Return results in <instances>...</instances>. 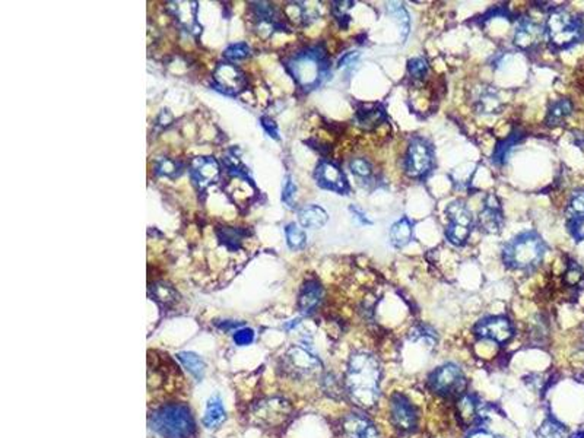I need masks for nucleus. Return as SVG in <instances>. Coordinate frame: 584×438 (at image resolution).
<instances>
[{"label": "nucleus", "mask_w": 584, "mask_h": 438, "mask_svg": "<svg viewBox=\"0 0 584 438\" xmlns=\"http://www.w3.org/2000/svg\"><path fill=\"white\" fill-rule=\"evenodd\" d=\"M381 368L377 358L367 352H355L349 358L344 380L351 400L364 409L373 408L380 395Z\"/></svg>", "instance_id": "1"}, {"label": "nucleus", "mask_w": 584, "mask_h": 438, "mask_svg": "<svg viewBox=\"0 0 584 438\" xmlns=\"http://www.w3.org/2000/svg\"><path fill=\"white\" fill-rule=\"evenodd\" d=\"M149 427L163 438H192L196 424L192 410L183 403H167L149 415Z\"/></svg>", "instance_id": "2"}, {"label": "nucleus", "mask_w": 584, "mask_h": 438, "mask_svg": "<svg viewBox=\"0 0 584 438\" xmlns=\"http://www.w3.org/2000/svg\"><path fill=\"white\" fill-rule=\"evenodd\" d=\"M547 246L536 233L520 234L503 248L504 265L514 270H532L542 262Z\"/></svg>", "instance_id": "3"}, {"label": "nucleus", "mask_w": 584, "mask_h": 438, "mask_svg": "<svg viewBox=\"0 0 584 438\" xmlns=\"http://www.w3.org/2000/svg\"><path fill=\"white\" fill-rule=\"evenodd\" d=\"M288 71L303 89H313L320 85L329 71L325 50L310 47L297 53L288 62Z\"/></svg>", "instance_id": "4"}, {"label": "nucleus", "mask_w": 584, "mask_h": 438, "mask_svg": "<svg viewBox=\"0 0 584 438\" xmlns=\"http://www.w3.org/2000/svg\"><path fill=\"white\" fill-rule=\"evenodd\" d=\"M545 34L555 49H570L584 38L583 21L567 9H554L548 15Z\"/></svg>", "instance_id": "5"}, {"label": "nucleus", "mask_w": 584, "mask_h": 438, "mask_svg": "<svg viewBox=\"0 0 584 438\" xmlns=\"http://www.w3.org/2000/svg\"><path fill=\"white\" fill-rule=\"evenodd\" d=\"M445 215L448 219V225L445 228L447 240L455 246L466 244L475 224L474 215H472L469 207L463 202L455 200L445 207Z\"/></svg>", "instance_id": "6"}, {"label": "nucleus", "mask_w": 584, "mask_h": 438, "mask_svg": "<svg viewBox=\"0 0 584 438\" xmlns=\"http://www.w3.org/2000/svg\"><path fill=\"white\" fill-rule=\"evenodd\" d=\"M428 387L443 398H459L465 393L466 377L455 364H445L428 377Z\"/></svg>", "instance_id": "7"}, {"label": "nucleus", "mask_w": 584, "mask_h": 438, "mask_svg": "<svg viewBox=\"0 0 584 438\" xmlns=\"http://www.w3.org/2000/svg\"><path fill=\"white\" fill-rule=\"evenodd\" d=\"M433 167V151L431 146L421 137H415L411 141L407 156H405V171L412 178H422L431 171Z\"/></svg>", "instance_id": "8"}, {"label": "nucleus", "mask_w": 584, "mask_h": 438, "mask_svg": "<svg viewBox=\"0 0 584 438\" xmlns=\"http://www.w3.org/2000/svg\"><path fill=\"white\" fill-rule=\"evenodd\" d=\"M390 420L400 432H414L418 427V412L411 400L400 393L390 398Z\"/></svg>", "instance_id": "9"}, {"label": "nucleus", "mask_w": 584, "mask_h": 438, "mask_svg": "<svg viewBox=\"0 0 584 438\" xmlns=\"http://www.w3.org/2000/svg\"><path fill=\"white\" fill-rule=\"evenodd\" d=\"M475 335L482 339L496 342L498 345H504L513 338L514 328L507 317H486L475 326Z\"/></svg>", "instance_id": "10"}, {"label": "nucleus", "mask_w": 584, "mask_h": 438, "mask_svg": "<svg viewBox=\"0 0 584 438\" xmlns=\"http://www.w3.org/2000/svg\"><path fill=\"white\" fill-rule=\"evenodd\" d=\"M286 368L296 376H310L320 370L322 362L308 348L294 347L285 357Z\"/></svg>", "instance_id": "11"}, {"label": "nucleus", "mask_w": 584, "mask_h": 438, "mask_svg": "<svg viewBox=\"0 0 584 438\" xmlns=\"http://www.w3.org/2000/svg\"><path fill=\"white\" fill-rule=\"evenodd\" d=\"M314 178H316L319 186L326 190H332L339 195H345L349 190L348 181L342 170L333 163H329V161H322L317 166L316 171H314Z\"/></svg>", "instance_id": "12"}, {"label": "nucleus", "mask_w": 584, "mask_h": 438, "mask_svg": "<svg viewBox=\"0 0 584 438\" xmlns=\"http://www.w3.org/2000/svg\"><path fill=\"white\" fill-rule=\"evenodd\" d=\"M214 79H215V86L221 92H223V94H230V96H235L237 92H240L244 88V83H245V78L243 72L233 63L219 64L215 71Z\"/></svg>", "instance_id": "13"}, {"label": "nucleus", "mask_w": 584, "mask_h": 438, "mask_svg": "<svg viewBox=\"0 0 584 438\" xmlns=\"http://www.w3.org/2000/svg\"><path fill=\"white\" fill-rule=\"evenodd\" d=\"M190 174L199 189H206L219 180L221 170L219 164L212 156H197L190 166Z\"/></svg>", "instance_id": "14"}, {"label": "nucleus", "mask_w": 584, "mask_h": 438, "mask_svg": "<svg viewBox=\"0 0 584 438\" xmlns=\"http://www.w3.org/2000/svg\"><path fill=\"white\" fill-rule=\"evenodd\" d=\"M342 434L345 438H380L377 427L359 413H351L344 418Z\"/></svg>", "instance_id": "15"}, {"label": "nucleus", "mask_w": 584, "mask_h": 438, "mask_svg": "<svg viewBox=\"0 0 584 438\" xmlns=\"http://www.w3.org/2000/svg\"><path fill=\"white\" fill-rule=\"evenodd\" d=\"M503 226L501 207L494 195H489L485 200L484 209L479 212V228L486 234H497Z\"/></svg>", "instance_id": "16"}, {"label": "nucleus", "mask_w": 584, "mask_h": 438, "mask_svg": "<svg viewBox=\"0 0 584 438\" xmlns=\"http://www.w3.org/2000/svg\"><path fill=\"white\" fill-rule=\"evenodd\" d=\"M457 418L465 428L474 427L477 422L482 421L484 415L481 410V402L474 395H466L457 398Z\"/></svg>", "instance_id": "17"}, {"label": "nucleus", "mask_w": 584, "mask_h": 438, "mask_svg": "<svg viewBox=\"0 0 584 438\" xmlns=\"http://www.w3.org/2000/svg\"><path fill=\"white\" fill-rule=\"evenodd\" d=\"M542 28L529 19H522L514 31V45L520 50H530L541 41Z\"/></svg>", "instance_id": "18"}, {"label": "nucleus", "mask_w": 584, "mask_h": 438, "mask_svg": "<svg viewBox=\"0 0 584 438\" xmlns=\"http://www.w3.org/2000/svg\"><path fill=\"white\" fill-rule=\"evenodd\" d=\"M289 405L284 399H271L269 402L260 405L256 412V418L267 425H278L289 417Z\"/></svg>", "instance_id": "19"}, {"label": "nucleus", "mask_w": 584, "mask_h": 438, "mask_svg": "<svg viewBox=\"0 0 584 438\" xmlns=\"http://www.w3.org/2000/svg\"><path fill=\"white\" fill-rule=\"evenodd\" d=\"M323 299V288L317 281H307L298 295V309L303 314H311L317 310Z\"/></svg>", "instance_id": "20"}, {"label": "nucleus", "mask_w": 584, "mask_h": 438, "mask_svg": "<svg viewBox=\"0 0 584 438\" xmlns=\"http://www.w3.org/2000/svg\"><path fill=\"white\" fill-rule=\"evenodd\" d=\"M386 120L385 108L377 104H363L356 111V123L366 130L377 127Z\"/></svg>", "instance_id": "21"}, {"label": "nucleus", "mask_w": 584, "mask_h": 438, "mask_svg": "<svg viewBox=\"0 0 584 438\" xmlns=\"http://www.w3.org/2000/svg\"><path fill=\"white\" fill-rule=\"evenodd\" d=\"M298 221L305 228H322L327 224L329 215L317 204L304 206L298 212Z\"/></svg>", "instance_id": "22"}, {"label": "nucleus", "mask_w": 584, "mask_h": 438, "mask_svg": "<svg viewBox=\"0 0 584 438\" xmlns=\"http://www.w3.org/2000/svg\"><path fill=\"white\" fill-rule=\"evenodd\" d=\"M389 236H390V243L395 247L397 248L405 247L414 238V225L408 218H402L392 225Z\"/></svg>", "instance_id": "23"}, {"label": "nucleus", "mask_w": 584, "mask_h": 438, "mask_svg": "<svg viewBox=\"0 0 584 438\" xmlns=\"http://www.w3.org/2000/svg\"><path fill=\"white\" fill-rule=\"evenodd\" d=\"M477 108L482 114L500 113V110L503 108V103H501L498 92L492 88L482 89L477 100Z\"/></svg>", "instance_id": "24"}, {"label": "nucleus", "mask_w": 584, "mask_h": 438, "mask_svg": "<svg viewBox=\"0 0 584 438\" xmlns=\"http://www.w3.org/2000/svg\"><path fill=\"white\" fill-rule=\"evenodd\" d=\"M223 421H226V409H223V405L219 396H214L208 402L206 412L204 417V424L208 428H215V427H219Z\"/></svg>", "instance_id": "25"}, {"label": "nucleus", "mask_w": 584, "mask_h": 438, "mask_svg": "<svg viewBox=\"0 0 584 438\" xmlns=\"http://www.w3.org/2000/svg\"><path fill=\"white\" fill-rule=\"evenodd\" d=\"M573 111V104L570 100L563 98V100H558L555 101L549 110H548V116H547V125L548 126H558L563 123Z\"/></svg>", "instance_id": "26"}, {"label": "nucleus", "mask_w": 584, "mask_h": 438, "mask_svg": "<svg viewBox=\"0 0 584 438\" xmlns=\"http://www.w3.org/2000/svg\"><path fill=\"white\" fill-rule=\"evenodd\" d=\"M177 358H178L180 362L183 364V367L193 377H196L197 380H200L202 377H204L205 362L199 355H196L193 352H180V354H177Z\"/></svg>", "instance_id": "27"}, {"label": "nucleus", "mask_w": 584, "mask_h": 438, "mask_svg": "<svg viewBox=\"0 0 584 438\" xmlns=\"http://www.w3.org/2000/svg\"><path fill=\"white\" fill-rule=\"evenodd\" d=\"M151 294L156 303H160L164 307H170L177 301V292L175 289L165 284V282H156L151 288Z\"/></svg>", "instance_id": "28"}, {"label": "nucleus", "mask_w": 584, "mask_h": 438, "mask_svg": "<svg viewBox=\"0 0 584 438\" xmlns=\"http://www.w3.org/2000/svg\"><path fill=\"white\" fill-rule=\"evenodd\" d=\"M522 139V134L520 133H518V132H514V133H511L507 139H504L503 142H500L498 145H497V148H496V151H494V155H492V161L496 164H504L506 161H507V156L510 155V152L514 149V146L519 144V141Z\"/></svg>", "instance_id": "29"}, {"label": "nucleus", "mask_w": 584, "mask_h": 438, "mask_svg": "<svg viewBox=\"0 0 584 438\" xmlns=\"http://www.w3.org/2000/svg\"><path fill=\"white\" fill-rule=\"evenodd\" d=\"M285 236H286V244L291 250H301L307 244V236L304 233V229L300 228L294 222L286 225Z\"/></svg>", "instance_id": "30"}, {"label": "nucleus", "mask_w": 584, "mask_h": 438, "mask_svg": "<svg viewBox=\"0 0 584 438\" xmlns=\"http://www.w3.org/2000/svg\"><path fill=\"white\" fill-rule=\"evenodd\" d=\"M541 438H567V428L555 418H548L539 428Z\"/></svg>", "instance_id": "31"}, {"label": "nucleus", "mask_w": 584, "mask_h": 438, "mask_svg": "<svg viewBox=\"0 0 584 438\" xmlns=\"http://www.w3.org/2000/svg\"><path fill=\"white\" fill-rule=\"evenodd\" d=\"M243 236H244V233L240 231V229H235V228H221L218 231V237H219L221 243L230 250L240 248Z\"/></svg>", "instance_id": "32"}, {"label": "nucleus", "mask_w": 584, "mask_h": 438, "mask_svg": "<svg viewBox=\"0 0 584 438\" xmlns=\"http://www.w3.org/2000/svg\"><path fill=\"white\" fill-rule=\"evenodd\" d=\"M182 171L183 166L170 158H161L155 163V173L164 177H175L178 174H182Z\"/></svg>", "instance_id": "33"}, {"label": "nucleus", "mask_w": 584, "mask_h": 438, "mask_svg": "<svg viewBox=\"0 0 584 438\" xmlns=\"http://www.w3.org/2000/svg\"><path fill=\"white\" fill-rule=\"evenodd\" d=\"M584 218V190L573 193L568 207H567V219L574 221V219H581Z\"/></svg>", "instance_id": "34"}, {"label": "nucleus", "mask_w": 584, "mask_h": 438, "mask_svg": "<svg viewBox=\"0 0 584 438\" xmlns=\"http://www.w3.org/2000/svg\"><path fill=\"white\" fill-rule=\"evenodd\" d=\"M387 11L389 13L399 22V25L403 31V37H407L409 33V24H411V19H409V13L407 12V9L403 8V5L400 4H389L387 5Z\"/></svg>", "instance_id": "35"}, {"label": "nucleus", "mask_w": 584, "mask_h": 438, "mask_svg": "<svg viewBox=\"0 0 584 438\" xmlns=\"http://www.w3.org/2000/svg\"><path fill=\"white\" fill-rule=\"evenodd\" d=\"M351 173L359 180H370L373 175V167L366 158H354L349 163Z\"/></svg>", "instance_id": "36"}, {"label": "nucleus", "mask_w": 584, "mask_h": 438, "mask_svg": "<svg viewBox=\"0 0 584 438\" xmlns=\"http://www.w3.org/2000/svg\"><path fill=\"white\" fill-rule=\"evenodd\" d=\"M564 281L570 288H581L580 285L584 282V273L581 267L573 262L566 272Z\"/></svg>", "instance_id": "37"}, {"label": "nucleus", "mask_w": 584, "mask_h": 438, "mask_svg": "<svg viewBox=\"0 0 584 438\" xmlns=\"http://www.w3.org/2000/svg\"><path fill=\"white\" fill-rule=\"evenodd\" d=\"M250 54V47L245 42H235L226 50V59L230 62H238Z\"/></svg>", "instance_id": "38"}, {"label": "nucleus", "mask_w": 584, "mask_h": 438, "mask_svg": "<svg viewBox=\"0 0 584 438\" xmlns=\"http://www.w3.org/2000/svg\"><path fill=\"white\" fill-rule=\"evenodd\" d=\"M408 72L414 79H422L428 72V63L424 57H415L408 63Z\"/></svg>", "instance_id": "39"}, {"label": "nucleus", "mask_w": 584, "mask_h": 438, "mask_svg": "<svg viewBox=\"0 0 584 438\" xmlns=\"http://www.w3.org/2000/svg\"><path fill=\"white\" fill-rule=\"evenodd\" d=\"M296 197H297V184L296 181L292 180L291 175L286 177L285 184H284V190H282V200L284 203H286L289 207L294 206L296 203Z\"/></svg>", "instance_id": "40"}, {"label": "nucleus", "mask_w": 584, "mask_h": 438, "mask_svg": "<svg viewBox=\"0 0 584 438\" xmlns=\"http://www.w3.org/2000/svg\"><path fill=\"white\" fill-rule=\"evenodd\" d=\"M255 340V332L252 329H240L234 333V342L238 347H245Z\"/></svg>", "instance_id": "41"}, {"label": "nucleus", "mask_w": 584, "mask_h": 438, "mask_svg": "<svg viewBox=\"0 0 584 438\" xmlns=\"http://www.w3.org/2000/svg\"><path fill=\"white\" fill-rule=\"evenodd\" d=\"M568 229L577 241L584 240V218L568 221Z\"/></svg>", "instance_id": "42"}, {"label": "nucleus", "mask_w": 584, "mask_h": 438, "mask_svg": "<svg viewBox=\"0 0 584 438\" xmlns=\"http://www.w3.org/2000/svg\"><path fill=\"white\" fill-rule=\"evenodd\" d=\"M333 5H334V6H333L334 16L341 21V24H342V19L349 21L348 11H349V9L352 8V5H354L352 2H334Z\"/></svg>", "instance_id": "43"}, {"label": "nucleus", "mask_w": 584, "mask_h": 438, "mask_svg": "<svg viewBox=\"0 0 584 438\" xmlns=\"http://www.w3.org/2000/svg\"><path fill=\"white\" fill-rule=\"evenodd\" d=\"M260 122H262V126H263V129L271 134L274 139H279V136H278V127H276V125L274 123V120L272 119H269V117H262L260 119Z\"/></svg>", "instance_id": "44"}, {"label": "nucleus", "mask_w": 584, "mask_h": 438, "mask_svg": "<svg viewBox=\"0 0 584 438\" xmlns=\"http://www.w3.org/2000/svg\"><path fill=\"white\" fill-rule=\"evenodd\" d=\"M358 57H359V53H358V52H349V53H346V54H345V56L339 60L338 67H348V66H352V64H355V63H356Z\"/></svg>", "instance_id": "45"}, {"label": "nucleus", "mask_w": 584, "mask_h": 438, "mask_svg": "<svg viewBox=\"0 0 584 438\" xmlns=\"http://www.w3.org/2000/svg\"><path fill=\"white\" fill-rule=\"evenodd\" d=\"M466 438H500L496 434L489 432L488 430H482V428H474Z\"/></svg>", "instance_id": "46"}, {"label": "nucleus", "mask_w": 584, "mask_h": 438, "mask_svg": "<svg viewBox=\"0 0 584 438\" xmlns=\"http://www.w3.org/2000/svg\"><path fill=\"white\" fill-rule=\"evenodd\" d=\"M351 212L354 214L355 219H356L359 224H363V225H371V224H373V222L367 218V215H366L361 209H358L356 206H351Z\"/></svg>", "instance_id": "47"}, {"label": "nucleus", "mask_w": 584, "mask_h": 438, "mask_svg": "<svg viewBox=\"0 0 584 438\" xmlns=\"http://www.w3.org/2000/svg\"><path fill=\"white\" fill-rule=\"evenodd\" d=\"M571 438H584V432H577L574 437H571Z\"/></svg>", "instance_id": "48"}, {"label": "nucleus", "mask_w": 584, "mask_h": 438, "mask_svg": "<svg viewBox=\"0 0 584 438\" xmlns=\"http://www.w3.org/2000/svg\"><path fill=\"white\" fill-rule=\"evenodd\" d=\"M581 21H583V28H584V18H583V19H581Z\"/></svg>", "instance_id": "49"}]
</instances>
